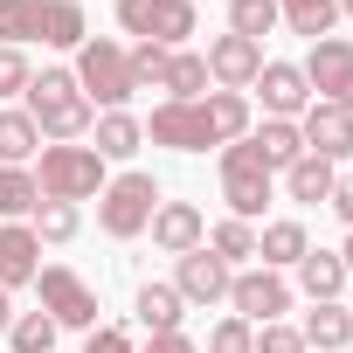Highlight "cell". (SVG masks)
Masks as SVG:
<instances>
[{
	"label": "cell",
	"mask_w": 353,
	"mask_h": 353,
	"mask_svg": "<svg viewBox=\"0 0 353 353\" xmlns=\"http://www.w3.org/2000/svg\"><path fill=\"white\" fill-rule=\"evenodd\" d=\"M21 97H28V118H35L42 145H77V139L97 125V104L77 90V77H70V70H35Z\"/></svg>",
	"instance_id": "6da1fadb"
},
{
	"label": "cell",
	"mask_w": 353,
	"mask_h": 353,
	"mask_svg": "<svg viewBox=\"0 0 353 353\" xmlns=\"http://www.w3.org/2000/svg\"><path fill=\"white\" fill-rule=\"evenodd\" d=\"M35 188H42V201H90V194H104V159H97V145H42V166H35Z\"/></svg>",
	"instance_id": "7a4b0ae2"
},
{
	"label": "cell",
	"mask_w": 353,
	"mask_h": 353,
	"mask_svg": "<svg viewBox=\"0 0 353 353\" xmlns=\"http://www.w3.org/2000/svg\"><path fill=\"white\" fill-rule=\"evenodd\" d=\"M77 90L90 97V104H104V111H125V97H132V63H125V42H111V35H90L83 49H77Z\"/></svg>",
	"instance_id": "3957f363"
},
{
	"label": "cell",
	"mask_w": 353,
	"mask_h": 353,
	"mask_svg": "<svg viewBox=\"0 0 353 353\" xmlns=\"http://www.w3.org/2000/svg\"><path fill=\"white\" fill-rule=\"evenodd\" d=\"M270 188H277V173L263 166V152H256L250 139L222 145V201H229L236 222H256V215L270 208Z\"/></svg>",
	"instance_id": "277c9868"
},
{
	"label": "cell",
	"mask_w": 353,
	"mask_h": 353,
	"mask_svg": "<svg viewBox=\"0 0 353 353\" xmlns=\"http://www.w3.org/2000/svg\"><path fill=\"white\" fill-rule=\"evenodd\" d=\"M152 208H159V181L152 173H118V181H104V194H97V229L132 243V236H145Z\"/></svg>",
	"instance_id": "5b68a950"
},
{
	"label": "cell",
	"mask_w": 353,
	"mask_h": 353,
	"mask_svg": "<svg viewBox=\"0 0 353 353\" xmlns=\"http://www.w3.org/2000/svg\"><path fill=\"white\" fill-rule=\"evenodd\" d=\"M118 28L152 49H188L201 21H194V0H118Z\"/></svg>",
	"instance_id": "8992f818"
},
{
	"label": "cell",
	"mask_w": 353,
	"mask_h": 353,
	"mask_svg": "<svg viewBox=\"0 0 353 353\" xmlns=\"http://www.w3.org/2000/svg\"><path fill=\"white\" fill-rule=\"evenodd\" d=\"M35 291H42V312H49L56 325H77V332H97V291H90V284H83L77 270H63V263H42Z\"/></svg>",
	"instance_id": "52a82bcc"
},
{
	"label": "cell",
	"mask_w": 353,
	"mask_h": 353,
	"mask_svg": "<svg viewBox=\"0 0 353 353\" xmlns=\"http://www.w3.org/2000/svg\"><path fill=\"white\" fill-rule=\"evenodd\" d=\"M298 70H305V83H312V97H319V104L353 111V42H346V35L312 42V56H305Z\"/></svg>",
	"instance_id": "ba28073f"
},
{
	"label": "cell",
	"mask_w": 353,
	"mask_h": 353,
	"mask_svg": "<svg viewBox=\"0 0 353 353\" xmlns=\"http://www.w3.org/2000/svg\"><path fill=\"white\" fill-rule=\"evenodd\" d=\"M229 305H236L243 325H277L291 312V284H284V270H236L229 277Z\"/></svg>",
	"instance_id": "9c48e42d"
},
{
	"label": "cell",
	"mask_w": 353,
	"mask_h": 353,
	"mask_svg": "<svg viewBox=\"0 0 353 353\" xmlns=\"http://www.w3.org/2000/svg\"><path fill=\"white\" fill-rule=\"evenodd\" d=\"M145 139L152 145H173V152H208L215 145V125H208V104H152L145 118Z\"/></svg>",
	"instance_id": "30bf717a"
},
{
	"label": "cell",
	"mask_w": 353,
	"mask_h": 353,
	"mask_svg": "<svg viewBox=\"0 0 353 353\" xmlns=\"http://www.w3.org/2000/svg\"><path fill=\"white\" fill-rule=\"evenodd\" d=\"M201 56H208V77L222 90H250L263 77V42H250V35H215Z\"/></svg>",
	"instance_id": "8fae6325"
},
{
	"label": "cell",
	"mask_w": 353,
	"mask_h": 353,
	"mask_svg": "<svg viewBox=\"0 0 353 353\" xmlns=\"http://www.w3.org/2000/svg\"><path fill=\"white\" fill-rule=\"evenodd\" d=\"M298 139H305V152H319V159H346V152H353V111L312 97L305 118H298Z\"/></svg>",
	"instance_id": "7c38bea8"
},
{
	"label": "cell",
	"mask_w": 353,
	"mask_h": 353,
	"mask_svg": "<svg viewBox=\"0 0 353 353\" xmlns=\"http://www.w3.org/2000/svg\"><path fill=\"white\" fill-rule=\"evenodd\" d=\"M229 277H236V270L201 243V250H188V256H181V277H173V291H181L188 305H222V298H229Z\"/></svg>",
	"instance_id": "4fadbf2b"
},
{
	"label": "cell",
	"mask_w": 353,
	"mask_h": 353,
	"mask_svg": "<svg viewBox=\"0 0 353 353\" xmlns=\"http://www.w3.org/2000/svg\"><path fill=\"white\" fill-rule=\"evenodd\" d=\"M145 229H152V243H159L166 256H188V250H201V243H208V222H201V208H194V201H159Z\"/></svg>",
	"instance_id": "5bb4252c"
},
{
	"label": "cell",
	"mask_w": 353,
	"mask_h": 353,
	"mask_svg": "<svg viewBox=\"0 0 353 353\" xmlns=\"http://www.w3.org/2000/svg\"><path fill=\"white\" fill-rule=\"evenodd\" d=\"M250 90H263V111L270 118H305V104H312V83H305V70L298 63H263V77L250 83Z\"/></svg>",
	"instance_id": "9a60e30c"
},
{
	"label": "cell",
	"mask_w": 353,
	"mask_h": 353,
	"mask_svg": "<svg viewBox=\"0 0 353 353\" xmlns=\"http://www.w3.org/2000/svg\"><path fill=\"white\" fill-rule=\"evenodd\" d=\"M42 277V243L28 222H0V291H21Z\"/></svg>",
	"instance_id": "2e32d148"
},
{
	"label": "cell",
	"mask_w": 353,
	"mask_h": 353,
	"mask_svg": "<svg viewBox=\"0 0 353 353\" xmlns=\"http://www.w3.org/2000/svg\"><path fill=\"white\" fill-rule=\"evenodd\" d=\"M298 291H305L312 305H332V298L346 291V263H339V250H305V256H298Z\"/></svg>",
	"instance_id": "e0dca14e"
},
{
	"label": "cell",
	"mask_w": 353,
	"mask_h": 353,
	"mask_svg": "<svg viewBox=\"0 0 353 353\" xmlns=\"http://www.w3.org/2000/svg\"><path fill=\"white\" fill-rule=\"evenodd\" d=\"M332 181H339V166L319 159V152H298V159L284 166V194L305 201V208H312V201H332Z\"/></svg>",
	"instance_id": "ac0fdd59"
},
{
	"label": "cell",
	"mask_w": 353,
	"mask_h": 353,
	"mask_svg": "<svg viewBox=\"0 0 353 353\" xmlns=\"http://www.w3.org/2000/svg\"><path fill=\"white\" fill-rule=\"evenodd\" d=\"M132 319H139L145 332H181V319H188V298L173 291V284H139V298H132Z\"/></svg>",
	"instance_id": "d6986e66"
},
{
	"label": "cell",
	"mask_w": 353,
	"mask_h": 353,
	"mask_svg": "<svg viewBox=\"0 0 353 353\" xmlns=\"http://www.w3.org/2000/svg\"><path fill=\"white\" fill-rule=\"evenodd\" d=\"M90 139H97V159L111 166V159H132V152L145 145V125H139L132 111H97V125H90Z\"/></svg>",
	"instance_id": "ffe728a7"
},
{
	"label": "cell",
	"mask_w": 353,
	"mask_h": 353,
	"mask_svg": "<svg viewBox=\"0 0 353 353\" xmlns=\"http://www.w3.org/2000/svg\"><path fill=\"white\" fill-rule=\"evenodd\" d=\"M305 250H312L305 222H263V229H256V256H263V270H298Z\"/></svg>",
	"instance_id": "44dd1931"
},
{
	"label": "cell",
	"mask_w": 353,
	"mask_h": 353,
	"mask_svg": "<svg viewBox=\"0 0 353 353\" xmlns=\"http://www.w3.org/2000/svg\"><path fill=\"white\" fill-rule=\"evenodd\" d=\"M298 332H305V346H319V353H346V346H353V312H346L339 298H332V305H312Z\"/></svg>",
	"instance_id": "7402d4cb"
},
{
	"label": "cell",
	"mask_w": 353,
	"mask_h": 353,
	"mask_svg": "<svg viewBox=\"0 0 353 353\" xmlns=\"http://www.w3.org/2000/svg\"><path fill=\"white\" fill-rule=\"evenodd\" d=\"M166 97L173 104H201L208 97V56L201 49H173L166 56Z\"/></svg>",
	"instance_id": "603a6c76"
},
{
	"label": "cell",
	"mask_w": 353,
	"mask_h": 353,
	"mask_svg": "<svg viewBox=\"0 0 353 353\" xmlns=\"http://www.w3.org/2000/svg\"><path fill=\"white\" fill-rule=\"evenodd\" d=\"M42 42H49V49H83V42H90L83 0H42Z\"/></svg>",
	"instance_id": "cb8c5ba5"
},
{
	"label": "cell",
	"mask_w": 353,
	"mask_h": 353,
	"mask_svg": "<svg viewBox=\"0 0 353 353\" xmlns=\"http://www.w3.org/2000/svg\"><path fill=\"white\" fill-rule=\"evenodd\" d=\"M201 104H208L215 145H236V139H250V97H243V90H208Z\"/></svg>",
	"instance_id": "d4e9b609"
},
{
	"label": "cell",
	"mask_w": 353,
	"mask_h": 353,
	"mask_svg": "<svg viewBox=\"0 0 353 353\" xmlns=\"http://www.w3.org/2000/svg\"><path fill=\"white\" fill-rule=\"evenodd\" d=\"M250 145L263 152V166H270V173H284V166L305 152V139H298V125H291V118H263V125L250 132Z\"/></svg>",
	"instance_id": "484cf974"
},
{
	"label": "cell",
	"mask_w": 353,
	"mask_h": 353,
	"mask_svg": "<svg viewBox=\"0 0 353 353\" xmlns=\"http://www.w3.org/2000/svg\"><path fill=\"white\" fill-rule=\"evenodd\" d=\"M42 208V188L28 166H0V222H28Z\"/></svg>",
	"instance_id": "4316f807"
},
{
	"label": "cell",
	"mask_w": 353,
	"mask_h": 353,
	"mask_svg": "<svg viewBox=\"0 0 353 353\" xmlns=\"http://www.w3.org/2000/svg\"><path fill=\"white\" fill-rule=\"evenodd\" d=\"M42 152V132L28 111H0V166H28Z\"/></svg>",
	"instance_id": "83f0119b"
},
{
	"label": "cell",
	"mask_w": 353,
	"mask_h": 353,
	"mask_svg": "<svg viewBox=\"0 0 353 353\" xmlns=\"http://www.w3.org/2000/svg\"><path fill=\"white\" fill-rule=\"evenodd\" d=\"M42 42V0H0V49Z\"/></svg>",
	"instance_id": "f1b7e54d"
},
{
	"label": "cell",
	"mask_w": 353,
	"mask_h": 353,
	"mask_svg": "<svg viewBox=\"0 0 353 353\" xmlns=\"http://www.w3.org/2000/svg\"><path fill=\"white\" fill-rule=\"evenodd\" d=\"M277 21H284V8H277V0H229V35L263 42V35H277Z\"/></svg>",
	"instance_id": "f546056e"
},
{
	"label": "cell",
	"mask_w": 353,
	"mask_h": 353,
	"mask_svg": "<svg viewBox=\"0 0 353 353\" xmlns=\"http://www.w3.org/2000/svg\"><path fill=\"white\" fill-rule=\"evenodd\" d=\"M56 319L49 312H14V325H8V346L14 353H56Z\"/></svg>",
	"instance_id": "4dcf8cb0"
},
{
	"label": "cell",
	"mask_w": 353,
	"mask_h": 353,
	"mask_svg": "<svg viewBox=\"0 0 353 353\" xmlns=\"http://www.w3.org/2000/svg\"><path fill=\"white\" fill-rule=\"evenodd\" d=\"M208 250L236 270L243 256H256V222H236V215H229V222H215V229H208Z\"/></svg>",
	"instance_id": "1f68e13d"
},
{
	"label": "cell",
	"mask_w": 353,
	"mask_h": 353,
	"mask_svg": "<svg viewBox=\"0 0 353 353\" xmlns=\"http://www.w3.org/2000/svg\"><path fill=\"white\" fill-rule=\"evenodd\" d=\"M166 56H173V49L132 42V49H125V63H132V90H166Z\"/></svg>",
	"instance_id": "d6a6232c"
},
{
	"label": "cell",
	"mask_w": 353,
	"mask_h": 353,
	"mask_svg": "<svg viewBox=\"0 0 353 353\" xmlns=\"http://www.w3.org/2000/svg\"><path fill=\"white\" fill-rule=\"evenodd\" d=\"M77 222H83V215H77L70 201H42V208L28 215V229H35V243H70V236H77Z\"/></svg>",
	"instance_id": "836d02e7"
},
{
	"label": "cell",
	"mask_w": 353,
	"mask_h": 353,
	"mask_svg": "<svg viewBox=\"0 0 353 353\" xmlns=\"http://www.w3.org/2000/svg\"><path fill=\"white\" fill-rule=\"evenodd\" d=\"M208 353H256V325H243L236 312H229V319H215V332H208Z\"/></svg>",
	"instance_id": "e575fe53"
},
{
	"label": "cell",
	"mask_w": 353,
	"mask_h": 353,
	"mask_svg": "<svg viewBox=\"0 0 353 353\" xmlns=\"http://www.w3.org/2000/svg\"><path fill=\"white\" fill-rule=\"evenodd\" d=\"M256 353H312V346H305V332H298V325H284V319H277V325H256Z\"/></svg>",
	"instance_id": "d590c367"
},
{
	"label": "cell",
	"mask_w": 353,
	"mask_h": 353,
	"mask_svg": "<svg viewBox=\"0 0 353 353\" xmlns=\"http://www.w3.org/2000/svg\"><path fill=\"white\" fill-rule=\"evenodd\" d=\"M28 77H35V70H28V56H21V49H0V104L21 97V90H28Z\"/></svg>",
	"instance_id": "8d00e7d4"
},
{
	"label": "cell",
	"mask_w": 353,
	"mask_h": 353,
	"mask_svg": "<svg viewBox=\"0 0 353 353\" xmlns=\"http://www.w3.org/2000/svg\"><path fill=\"white\" fill-rule=\"evenodd\" d=\"M83 353H139V346H132V332H125V325H97Z\"/></svg>",
	"instance_id": "74e56055"
},
{
	"label": "cell",
	"mask_w": 353,
	"mask_h": 353,
	"mask_svg": "<svg viewBox=\"0 0 353 353\" xmlns=\"http://www.w3.org/2000/svg\"><path fill=\"white\" fill-rule=\"evenodd\" d=\"M139 353H201V346H194L188 332H152V339H145Z\"/></svg>",
	"instance_id": "f35d334b"
},
{
	"label": "cell",
	"mask_w": 353,
	"mask_h": 353,
	"mask_svg": "<svg viewBox=\"0 0 353 353\" xmlns=\"http://www.w3.org/2000/svg\"><path fill=\"white\" fill-rule=\"evenodd\" d=\"M332 215L353 229V173H339V181H332Z\"/></svg>",
	"instance_id": "ab89813d"
},
{
	"label": "cell",
	"mask_w": 353,
	"mask_h": 353,
	"mask_svg": "<svg viewBox=\"0 0 353 353\" xmlns=\"http://www.w3.org/2000/svg\"><path fill=\"white\" fill-rule=\"evenodd\" d=\"M14 325V291H0V332Z\"/></svg>",
	"instance_id": "60d3db41"
},
{
	"label": "cell",
	"mask_w": 353,
	"mask_h": 353,
	"mask_svg": "<svg viewBox=\"0 0 353 353\" xmlns=\"http://www.w3.org/2000/svg\"><path fill=\"white\" fill-rule=\"evenodd\" d=\"M339 263H346V277H353V229H346V250H339Z\"/></svg>",
	"instance_id": "b9f144b4"
},
{
	"label": "cell",
	"mask_w": 353,
	"mask_h": 353,
	"mask_svg": "<svg viewBox=\"0 0 353 353\" xmlns=\"http://www.w3.org/2000/svg\"><path fill=\"white\" fill-rule=\"evenodd\" d=\"M277 8H284V14H291V8H312V0H277Z\"/></svg>",
	"instance_id": "7bdbcfd3"
},
{
	"label": "cell",
	"mask_w": 353,
	"mask_h": 353,
	"mask_svg": "<svg viewBox=\"0 0 353 353\" xmlns=\"http://www.w3.org/2000/svg\"><path fill=\"white\" fill-rule=\"evenodd\" d=\"M339 14H353V0H339Z\"/></svg>",
	"instance_id": "ee69618b"
},
{
	"label": "cell",
	"mask_w": 353,
	"mask_h": 353,
	"mask_svg": "<svg viewBox=\"0 0 353 353\" xmlns=\"http://www.w3.org/2000/svg\"><path fill=\"white\" fill-rule=\"evenodd\" d=\"M346 353H353V346H346Z\"/></svg>",
	"instance_id": "f6af8a7d"
}]
</instances>
